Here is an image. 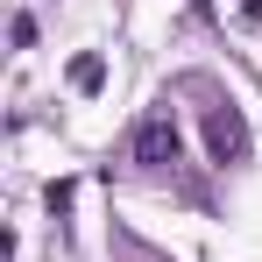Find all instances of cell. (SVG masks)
<instances>
[{"mask_svg":"<svg viewBox=\"0 0 262 262\" xmlns=\"http://www.w3.org/2000/svg\"><path fill=\"white\" fill-rule=\"evenodd\" d=\"M177 149H184V135H177V114H170V106H156V114L135 121V163H142V170H170Z\"/></svg>","mask_w":262,"mask_h":262,"instance_id":"cell-1","label":"cell"},{"mask_svg":"<svg viewBox=\"0 0 262 262\" xmlns=\"http://www.w3.org/2000/svg\"><path fill=\"white\" fill-rule=\"evenodd\" d=\"M206 149H213L220 170L248 163V121H241V106H206Z\"/></svg>","mask_w":262,"mask_h":262,"instance_id":"cell-2","label":"cell"},{"mask_svg":"<svg viewBox=\"0 0 262 262\" xmlns=\"http://www.w3.org/2000/svg\"><path fill=\"white\" fill-rule=\"evenodd\" d=\"M71 85H78V92H99V85H106V57H99V50H85V57L71 64Z\"/></svg>","mask_w":262,"mask_h":262,"instance_id":"cell-3","label":"cell"},{"mask_svg":"<svg viewBox=\"0 0 262 262\" xmlns=\"http://www.w3.org/2000/svg\"><path fill=\"white\" fill-rule=\"evenodd\" d=\"M7 36H14V50H36V14H14Z\"/></svg>","mask_w":262,"mask_h":262,"instance_id":"cell-4","label":"cell"},{"mask_svg":"<svg viewBox=\"0 0 262 262\" xmlns=\"http://www.w3.org/2000/svg\"><path fill=\"white\" fill-rule=\"evenodd\" d=\"M241 21H248V29H262V0H248V7H241Z\"/></svg>","mask_w":262,"mask_h":262,"instance_id":"cell-5","label":"cell"},{"mask_svg":"<svg viewBox=\"0 0 262 262\" xmlns=\"http://www.w3.org/2000/svg\"><path fill=\"white\" fill-rule=\"evenodd\" d=\"M199 7H206V0H199Z\"/></svg>","mask_w":262,"mask_h":262,"instance_id":"cell-6","label":"cell"}]
</instances>
